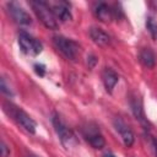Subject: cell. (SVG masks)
I'll return each instance as SVG.
<instances>
[{"instance_id":"obj_11","label":"cell","mask_w":157,"mask_h":157,"mask_svg":"<svg viewBox=\"0 0 157 157\" xmlns=\"http://www.w3.org/2000/svg\"><path fill=\"white\" fill-rule=\"evenodd\" d=\"M130 107H131V110H132V114L134 117L144 125L147 128V119L145 118V112H144V107H142V101L140 99V97H137L136 94H132L131 98H130Z\"/></svg>"},{"instance_id":"obj_18","label":"cell","mask_w":157,"mask_h":157,"mask_svg":"<svg viewBox=\"0 0 157 157\" xmlns=\"http://www.w3.org/2000/svg\"><path fill=\"white\" fill-rule=\"evenodd\" d=\"M87 64H88V66L92 69V67H94V65L97 64V58L94 56V55H88L87 56Z\"/></svg>"},{"instance_id":"obj_15","label":"cell","mask_w":157,"mask_h":157,"mask_svg":"<svg viewBox=\"0 0 157 157\" xmlns=\"http://www.w3.org/2000/svg\"><path fill=\"white\" fill-rule=\"evenodd\" d=\"M146 27H147L148 32L151 33L152 38H153L155 40H157V22L155 21L153 17L148 16V17L146 18Z\"/></svg>"},{"instance_id":"obj_10","label":"cell","mask_w":157,"mask_h":157,"mask_svg":"<svg viewBox=\"0 0 157 157\" xmlns=\"http://www.w3.org/2000/svg\"><path fill=\"white\" fill-rule=\"evenodd\" d=\"M93 13L102 22H110L114 18L112 6H109L108 4L102 2V1L96 2L93 5Z\"/></svg>"},{"instance_id":"obj_12","label":"cell","mask_w":157,"mask_h":157,"mask_svg":"<svg viewBox=\"0 0 157 157\" xmlns=\"http://www.w3.org/2000/svg\"><path fill=\"white\" fill-rule=\"evenodd\" d=\"M90 37L93 43L99 47H105L110 43V37L99 27H91L90 28Z\"/></svg>"},{"instance_id":"obj_1","label":"cell","mask_w":157,"mask_h":157,"mask_svg":"<svg viewBox=\"0 0 157 157\" xmlns=\"http://www.w3.org/2000/svg\"><path fill=\"white\" fill-rule=\"evenodd\" d=\"M2 109L9 117H11L27 132H29V134L36 132V121L23 109H21L20 107L15 105L11 102H4L2 103Z\"/></svg>"},{"instance_id":"obj_4","label":"cell","mask_w":157,"mask_h":157,"mask_svg":"<svg viewBox=\"0 0 157 157\" xmlns=\"http://www.w3.org/2000/svg\"><path fill=\"white\" fill-rule=\"evenodd\" d=\"M52 123H53V126L55 129V132L56 135L59 136L61 144L65 146V148H69V147H72L77 144V139L74 134V131L65 124V121L58 115L55 114L52 119Z\"/></svg>"},{"instance_id":"obj_9","label":"cell","mask_w":157,"mask_h":157,"mask_svg":"<svg viewBox=\"0 0 157 157\" xmlns=\"http://www.w3.org/2000/svg\"><path fill=\"white\" fill-rule=\"evenodd\" d=\"M48 4L58 20H60L61 22H66L71 20L72 15L70 11V4L67 1H56V2H48Z\"/></svg>"},{"instance_id":"obj_7","label":"cell","mask_w":157,"mask_h":157,"mask_svg":"<svg viewBox=\"0 0 157 157\" xmlns=\"http://www.w3.org/2000/svg\"><path fill=\"white\" fill-rule=\"evenodd\" d=\"M6 9H7L9 15L11 16V18L16 23L23 25V26H28V25L32 23V18H31L29 13L23 7H21L18 4H16V2H7L6 4Z\"/></svg>"},{"instance_id":"obj_6","label":"cell","mask_w":157,"mask_h":157,"mask_svg":"<svg viewBox=\"0 0 157 157\" xmlns=\"http://www.w3.org/2000/svg\"><path fill=\"white\" fill-rule=\"evenodd\" d=\"M83 136L86 137V140L88 141V144L93 147V148H103L105 145V140L103 137V135L101 134L99 129L97 128V125L94 124H87L83 129H82Z\"/></svg>"},{"instance_id":"obj_17","label":"cell","mask_w":157,"mask_h":157,"mask_svg":"<svg viewBox=\"0 0 157 157\" xmlns=\"http://www.w3.org/2000/svg\"><path fill=\"white\" fill-rule=\"evenodd\" d=\"M34 71L37 75L39 76H44L45 75V66L43 64H36L34 65Z\"/></svg>"},{"instance_id":"obj_5","label":"cell","mask_w":157,"mask_h":157,"mask_svg":"<svg viewBox=\"0 0 157 157\" xmlns=\"http://www.w3.org/2000/svg\"><path fill=\"white\" fill-rule=\"evenodd\" d=\"M17 42H18V45H20L21 50L27 55L36 56L43 49V44L37 38H34L33 36H31L29 33H27L25 31H21L18 33Z\"/></svg>"},{"instance_id":"obj_2","label":"cell","mask_w":157,"mask_h":157,"mask_svg":"<svg viewBox=\"0 0 157 157\" xmlns=\"http://www.w3.org/2000/svg\"><path fill=\"white\" fill-rule=\"evenodd\" d=\"M31 7L33 9L37 18L49 29H58L59 23H58V18L55 17V15L53 13L50 6L48 2L43 1V0H32L29 1Z\"/></svg>"},{"instance_id":"obj_8","label":"cell","mask_w":157,"mask_h":157,"mask_svg":"<svg viewBox=\"0 0 157 157\" xmlns=\"http://www.w3.org/2000/svg\"><path fill=\"white\" fill-rule=\"evenodd\" d=\"M113 124H114L115 130L120 134L124 145H125L126 147L132 146V144L135 142V135H134L132 130L125 124V121L121 120L120 118H115V119L113 120Z\"/></svg>"},{"instance_id":"obj_14","label":"cell","mask_w":157,"mask_h":157,"mask_svg":"<svg viewBox=\"0 0 157 157\" xmlns=\"http://www.w3.org/2000/svg\"><path fill=\"white\" fill-rule=\"evenodd\" d=\"M139 58H140V61L142 63L144 66H146L148 69L155 67V65H156V54L151 48H142L140 50Z\"/></svg>"},{"instance_id":"obj_22","label":"cell","mask_w":157,"mask_h":157,"mask_svg":"<svg viewBox=\"0 0 157 157\" xmlns=\"http://www.w3.org/2000/svg\"><path fill=\"white\" fill-rule=\"evenodd\" d=\"M27 157H37V156H34V155H29V156H27Z\"/></svg>"},{"instance_id":"obj_21","label":"cell","mask_w":157,"mask_h":157,"mask_svg":"<svg viewBox=\"0 0 157 157\" xmlns=\"http://www.w3.org/2000/svg\"><path fill=\"white\" fill-rule=\"evenodd\" d=\"M104 157H115V156H114L113 153H105V156H104Z\"/></svg>"},{"instance_id":"obj_13","label":"cell","mask_w":157,"mask_h":157,"mask_svg":"<svg viewBox=\"0 0 157 157\" xmlns=\"http://www.w3.org/2000/svg\"><path fill=\"white\" fill-rule=\"evenodd\" d=\"M118 80H119V76H118V74L113 69L104 67V70L102 71V81L104 83V87H105L107 92L110 93L113 91V88L115 87Z\"/></svg>"},{"instance_id":"obj_16","label":"cell","mask_w":157,"mask_h":157,"mask_svg":"<svg viewBox=\"0 0 157 157\" xmlns=\"http://www.w3.org/2000/svg\"><path fill=\"white\" fill-rule=\"evenodd\" d=\"M0 90H1V92L5 93L6 96H12V94H13V93L11 92V90L6 86V82H5V78H4V77L1 78V82H0Z\"/></svg>"},{"instance_id":"obj_19","label":"cell","mask_w":157,"mask_h":157,"mask_svg":"<svg viewBox=\"0 0 157 157\" xmlns=\"http://www.w3.org/2000/svg\"><path fill=\"white\" fill-rule=\"evenodd\" d=\"M1 157H7V155L10 153V151H9V148H7V146H6V144H5V141L4 140H1Z\"/></svg>"},{"instance_id":"obj_3","label":"cell","mask_w":157,"mask_h":157,"mask_svg":"<svg viewBox=\"0 0 157 157\" xmlns=\"http://www.w3.org/2000/svg\"><path fill=\"white\" fill-rule=\"evenodd\" d=\"M53 44L55 49L69 60H76V58L80 55V45L70 38L64 36H54Z\"/></svg>"},{"instance_id":"obj_20","label":"cell","mask_w":157,"mask_h":157,"mask_svg":"<svg viewBox=\"0 0 157 157\" xmlns=\"http://www.w3.org/2000/svg\"><path fill=\"white\" fill-rule=\"evenodd\" d=\"M150 144H151V146H152L155 157H157V139L153 137V136H150Z\"/></svg>"}]
</instances>
